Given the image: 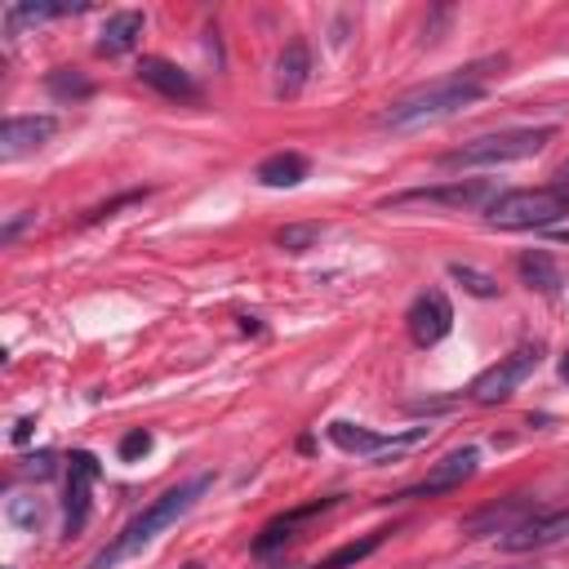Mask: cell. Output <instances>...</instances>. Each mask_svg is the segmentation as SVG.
<instances>
[{
  "instance_id": "cell-1",
  "label": "cell",
  "mask_w": 569,
  "mask_h": 569,
  "mask_svg": "<svg viewBox=\"0 0 569 569\" xmlns=\"http://www.w3.org/2000/svg\"><path fill=\"white\" fill-rule=\"evenodd\" d=\"M209 485H213V476L209 471H200V476H191V480H182V485H173V489H164L156 502H147L84 569H116L120 560H129L133 551H142L160 529H169L173 520H182L196 502H200V493H209Z\"/></svg>"
},
{
  "instance_id": "cell-2",
  "label": "cell",
  "mask_w": 569,
  "mask_h": 569,
  "mask_svg": "<svg viewBox=\"0 0 569 569\" xmlns=\"http://www.w3.org/2000/svg\"><path fill=\"white\" fill-rule=\"evenodd\" d=\"M485 98V71L480 67H467L458 76H445V80H431L422 89H409L400 93L382 116L378 124L382 129H418V124H431V120H445L471 102Z\"/></svg>"
},
{
  "instance_id": "cell-3",
  "label": "cell",
  "mask_w": 569,
  "mask_h": 569,
  "mask_svg": "<svg viewBox=\"0 0 569 569\" xmlns=\"http://www.w3.org/2000/svg\"><path fill=\"white\" fill-rule=\"evenodd\" d=\"M556 138L551 124H538V129H498V133H480L453 151L440 156L445 169H476V164H511V160H529L538 156L547 142Z\"/></svg>"
},
{
  "instance_id": "cell-4",
  "label": "cell",
  "mask_w": 569,
  "mask_h": 569,
  "mask_svg": "<svg viewBox=\"0 0 569 569\" xmlns=\"http://www.w3.org/2000/svg\"><path fill=\"white\" fill-rule=\"evenodd\" d=\"M569 213V191L560 187H520V191H498L485 204V218L502 231H533L551 227Z\"/></svg>"
},
{
  "instance_id": "cell-5",
  "label": "cell",
  "mask_w": 569,
  "mask_h": 569,
  "mask_svg": "<svg viewBox=\"0 0 569 569\" xmlns=\"http://www.w3.org/2000/svg\"><path fill=\"white\" fill-rule=\"evenodd\" d=\"M538 360H542V347L538 342H525L511 356H498V365H489L485 373H476V382L467 387V400H476V405H502L538 369Z\"/></svg>"
},
{
  "instance_id": "cell-6",
  "label": "cell",
  "mask_w": 569,
  "mask_h": 569,
  "mask_svg": "<svg viewBox=\"0 0 569 569\" xmlns=\"http://www.w3.org/2000/svg\"><path fill=\"white\" fill-rule=\"evenodd\" d=\"M565 538H569V507H542V511H529L520 525H511L498 538V547L502 551H542Z\"/></svg>"
},
{
  "instance_id": "cell-7",
  "label": "cell",
  "mask_w": 569,
  "mask_h": 569,
  "mask_svg": "<svg viewBox=\"0 0 569 569\" xmlns=\"http://www.w3.org/2000/svg\"><path fill=\"white\" fill-rule=\"evenodd\" d=\"M493 182L485 178H453L440 187H418V191H400L387 204H440V209H485L493 200Z\"/></svg>"
},
{
  "instance_id": "cell-8",
  "label": "cell",
  "mask_w": 569,
  "mask_h": 569,
  "mask_svg": "<svg viewBox=\"0 0 569 569\" xmlns=\"http://www.w3.org/2000/svg\"><path fill=\"white\" fill-rule=\"evenodd\" d=\"M480 471V449L476 445H462V449H453V453H445L418 485H409V489H400L396 498H436V493H453V489H462L471 476Z\"/></svg>"
},
{
  "instance_id": "cell-9",
  "label": "cell",
  "mask_w": 569,
  "mask_h": 569,
  "mask_svg": "<svg viewBox=\"0 0 569 569\" xmlns=\"http://www.w3.org/2000/svg\"><path fill=\"white\" fill-rule=\"evenodd\" d=\"M325 436H329V445L342 449V453H369V458H378L382 449H409V445L427 440V427H413V431H400V436H382V431H369V427H360V422L333 418V422L325 427Z\"/></svg>"
},
{
  "instance_id": "cell-10",
  "label": "cell",
  "mask_w": 569,
  "mask_h": 569,
  "mask_svg": "<svg viewBox=\"0 0 569 569\" xmlns=\"http://www.w3.org/2000/svg\"><path fill=\"white\" fill-rule=\"evenodd\" d=\"M405 325H409V338H413L418 347H436V342L453 329V307H449L445 289H422V293L409 302Z\"/></svg>"
},
{
  "instance_id": "cell-11",
  "label": "cell",
  "mask_w": 569,
  "mask_h": 569,
  "mask_svg": "<svg viewBox=\"0 0 569 569\" xmlns=\"http://www.w3.org/2000/svg\"><path fill=\"white\" fill-rule=\"evenodd\" d=\"M98 458L89 453V449H76L71 458H67V538H76L80 529H84V520H89V493H93V480H98Z\"/></svg>"
},
{
  "instance_id": "cell-12",
  "label": "cell",
  "mask_w": 569,
  "mask_h": 569,
  "mask_svg": "<svg viewBox=\"0 0 569 569\" xmlns=\"http://www.w3.org/2000/svg\"><path fill=\"white\" fill-rule=\"evenodd\" d=\"M138 80L142 84H151L156 93H164V98H173V102H196L200 98V84L178 67V62H169V58H156V53H147V58H138Z\"/></svg>"
},
{
  "instance_id": "cell-13",
  "label": "cell",
  "mask_w": 569,
  "mask_h": 569,
  "mask_svg": "<svg viewBox=\"0 0 569 569\" xmlns=\"http://www.w3.org/2000/svg\"><path fill=\"white\" fill-rule=\"evenodd\" d=\"M53 133H58V120L53 116H9L4 129H0V156L4 160H18V156L44 147Z\"/></svg>"
},
{
  "instance_id": "cell-14",
  "label": "cell",
  "mask_w": 569,
  "mask_h": 569,
  "mask_svg": "<svg viewBox=\"0 0 569 569\" xmlns=\"http://www.w3.org/2000/svg\"><path fill=\"white\" fill-rule=\"evenodd\" d=\"M142 27H147L142 9H116V13H107V22H102V31H98V40H93V53H98V58H120V53H129V49L138 44Z\"/></svg>"
},
{
  "instance_id": "cell-15",
  "label": "cell",
  "mask_w": 569,
  "mask_h": 569,
  "mask_svg": "<svg viewBox=\"0 0 569 569\" xmlns=\"http://www.w3.org/2000/svg\"><path fill=\"white\" fill-rule=\"evenodd\" d=\"M311 76V49L307 40H289L276 58V98H298Z\"/></svg>"
},
{
  "instance_id": "cell-16",
  "label": "cell",
  "mask_w": 569,
  "mask_h": 569,
  "mask_svg": "<svg viewBox=\"0 0 569 569\" xmlns=\"http://www.w3.org/2000/svg\"><path fill=\"white\" fill-rule=\"evenodd\" d=\"M338 498H316V502H307V507H293V511H284V516H276L262 533H258V542H253V551L258 556H267V551H276L280 542H289L293 538V529L302 525V520H311V516H320V511H329Z\"/></svg>"
},
{
  "instance_id": "cell-17",
  "label": "cell",
  "mask_w": 569,
  "mask_h": 569,
  "mask_svg": "<svg viewBox=\"0 0 569 569\" xmlns=\"http://www.w3.org/2000/svg\"><path fill=\"white\" fill-rule=\"evenodd\" d=\"M307 173H311V160H307L302 151H276V156H267V160L253 169V178H258L262 187H298Z\"/></svg>"
},
{
  "instance_id": "cell-18",
  "label": "cell",
  "mask_w": 569,
  "mask_h": 569,
  "mask_svg": "<svg viewBox=\"0 0 569 569\" xmlns=\"http://www.w3.org/2000/svg\"><path fill=\"white\" fill-rule=\"evenodd\" d=\"M529 516V502L525 498H507V502H489L485 511H476L471 520H467V533L476 538V533H507L511 525H520Z\"/></svg>"
},
{
  "instance_id": "cell-19",
  "label": "cell",
  "mask_w": 569,
  "mask_h": 569,
  "mask_svg": "<svg viewBox=\"0 0 569 569\" xmlns=\"http://www.w3.org/2000/svg\"><path fill=\"white\" fill-rule=\"evenodd\" d=\"M516 271H520V280H525L529 289H538V293H560V267L551 262L547 249H525V253L516 258Z\"/></svg>"
},
{
  "instance_id": "cell-20",
  "label": "cell",
  "mask_w": 569,
  "mask_h": 569,
  "mask_svg": "<svg viewBox=\"0 0 569 569\" xmlns=\"http://www.w3.org/2000/svg\"><path fill=\"white\" fill-rule=\"evenodd\" d=\"M84 4H9L4 9V31L9 36H18V27L22 22H53V18H67V13H80Z\"/></svg>"
},
{
  "instance_id": "cell-21",
  "label": "cell",
  "mask_w": 569,
  "mask_h": 569,
  "mask_svg": "<svg viewBox=\"0 0 569 569\" xmlns=\"http://www.w3.org/2000/svg\"><path fill=\"white\" fill-rule=\"evenodd\" d=\"M382 547V533H369V538H356V542H342L338 551H329L325 560H316L311 569H351V565H360L365 556H373Z\"/></svg>"
},
{
  "instance_id": "cell-22",
  "label": "cell",
  "mask_w": 569,
  "mask_h": 569,
  "mask_svg": "<svg viewBox=\"0 0 569 569\" xmlns=\"http://www.w3.org/2000/svg\"><path fill=\"white\" fill-rule=\"evenodd\" d=\"M449 276L471 293V298H498V280L480 267H467V262H449Z\"/></svg>"
},
{
  "instance_id": "cell-23",
  "label": "cell",
  "mask_w": 569,
  "mask_h": 569,
  "mask_svg": "<svg viewBox=\"0 0 569 569\" xmlns=\"http://www.w3.org/2000/svg\"><path fill=\"white\" fill-rule=\"evenodd\" d=\"M316 240H320V227H316V222H289V227L276 231V244H280L284 253H307Z\"/></svg>"
},
{
  "instance_id": "cell-24",
  "label": "cell",
  "mask_w": 569,
  "mask_h": 569,
  "mask_svg": "<svg viewBox=\"0 0 569 569\" xmlns=\"http://www.w3.org/2000/svg\"><path fill=\"white\" fill-rule=\"evenodd\" d=\"M49 93H53V98H89V80H84L80 71L62 67V71L49 76Z\"/></svg>"
},
{
  "instance_id": "cell-25",
  "label": "cell",
  "mask_w": 569,
  "mask_h": 569,
  "mask_svg": "<svg viewBox=\"0 0 569 569\" xmlns=\"http://www.w3.org/2000/svg\"><path fill=\"white\" fill-rule=\"evenodd\" d=\"M4 516L18 525V529H40V520H44V511H40V502L36 498H9V507H4Z\"/></svg>"
},
{
  "instance_id": "cell-26",
  "label": "cell",
  "mask_w": 569,
  "mask_h": 569,
  "mask_svg": "<svg viewBox=\"0 0 569 569\" xmlns=\"http://www.w3.org/2000/svg\"><path fill=\"white\" fill-rule=\"evenodd\" d=\"M147 449H151V431H142V427H138V431H129V436L120 440V458H124V462L142 458Z\"/></svg>"
},
{
  "instance_id": "cell-27",
  "label": "cell",
  "mask_w": 569,
  "mask_h": 569,
  "mask_svg": "<svg viewBox=\"0 0 569 569\" xmlns=\"http://www.w3.org/2000/svg\"><path fill=\"white\" fill-rule=\"evenodd\" d=\"M27 471H31V476H40V480H44V476H49V471H53V453H36V458H27Z\"/></svg>"
},
{
  "instance_id": "cell-28",
  "label": "cell",
  "mask_w": 569,
  "mask_h": 569,
  "mask_svg": "<svg viewBox=\"0 0 569 569\" xmlns=\"http://www.w3.org/2000/svg\"><path fill=\"white\" fill-rule=\"evenodd\" d=\"M31 218H36V213H27V218H9V222H4V231H0V240H4V244H13V236H18V231H22V222H31Z\"/></svg>"
},
{
  "instance_id": "cell-29",
  "label": "cell",
  "mask_w": 569,
  "mask_h": 569,
  "mask_svg": "<svg viewBox=\"0 0 569 569\" xmlns=\"http://www.w3.org/2000/svg\"><path fill=\"white\" fill-rule=\"evenodd\" d=\"M31 427H36L31 418H18V422H13V440H18V445H27V440H31Z\"/></svg>"
},
{
  "instance_id": "cell-30",
  "label": "cell",
  "mask_w": 569,
  "mask_h": 569,
  "mask_svg": "<svg viewBox=\"0 0 569 569\" xmlns=\"http://www.w3.org/2000/svg\"><path fill=\"white\" fill-rule=\"evenodd\" d=\"M556 178H560V182H565V187H569V156H565V160H560V169H556Z\"/></svg>"
},
{
  "instance_id": "cell-31",
  "label": "cell",
  "mask_w": 569,
  "mask_h": 569,
  "mask_svg": "<svg viewBox=\"0 0 569 569\" xmlns=\"http://www.w3.org/2000/svg\"><path fill=\"white\" fill-rule=\"evenodd\" d=\"M560 378H565V382H569V351H565V356H560Z\"/></svg>"
},
{
  "instance_id": "cell-32",
  "label": "cell",
  "mask_w": 569,
  "mask_h": 569,
  "mask_svg": "<svg viewBox=\"0 0 569 569\" xmlns=\"http://www.w3.org/2000/svg\"><path fill=\"white\" fill-rule=\"evenodd\" d=\"M178 569H204V565H200V560H187V565H178Z\"/></svg>"
}]
</instances>
